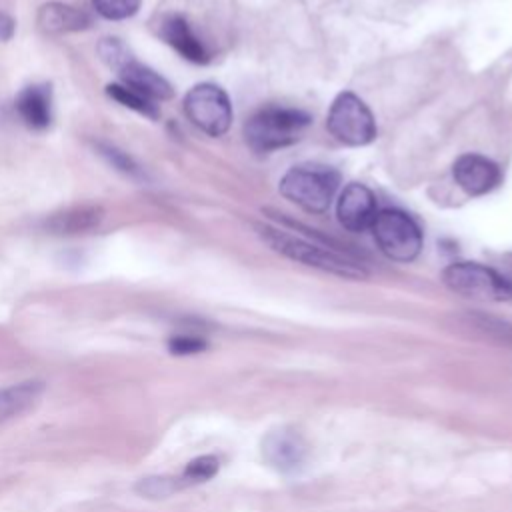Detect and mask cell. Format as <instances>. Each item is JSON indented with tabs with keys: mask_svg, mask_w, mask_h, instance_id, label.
I'll use <instances>...</instances> for the list:
<instances>
[{
	"mask_svg": "<svg viewBox=\"0 0 512 512\" xmlns=\"http://www.w3.org/2000/svg\"><path fill=\"white\" fill-rule=\"evenodd\" d=\"M306 454V442L294 428L272 430L262 440V456L274 470L282 474L300 470V466L306 462Z\"/></svg>",
	"mask_w": 512,
	"mask_h": 512,
	"instance_id": "obj_8",
	"label": "cell"
},
{
	"mask_svg": "<svg viewBox=\"0 0 512 512\" xmlns=\"http://www.w3.org/2000/svg\"><path fill=\"white\" fill-rule=\"evenodd\" d=\"M106 92L110 98H114L116 102H120L126 108L136 110L138 114H144L148 118H158V106L154 104V100L146 98L144 94L124 86V84H108Z\"/></svg>",
	"mask_w": 512,
	"mask_h": 512,
	"instance_id": "obj_18",
	"label": "cell"
},
{
	"mask_svg": "<svg viewBox=\"0 0 512 512\" xmlns=\"http://www.w3.org/2000/svg\"><path fill=\"white\" fill-rule=\"evenodd\" d=\"M98 150H100V154L114 166V168H118L120 172H124V174H128V176H140V168H138V164L126 154V152H122V150H118L116 146H110V144H98Z\"/></svg>",
	"mask_w": 512,
	"mask_h": 512,
	"instance_id": "obj_24",
	"label": "cell"
},
{
	"mask_svg": "<svg viewBox=\"0 0 512 512\" xmlns=\"http://www.w3.org/2000/svg\"><path fill=\"white\" fill-rule=\"evenodd\" d=\"M188 120L208 136H222L232 124V104L228 94L210 82L196 84L184 98Z\"/></svg>",
	"mask_w": 512,
	"mask_h": 512,
	"instance_id": "obj_7",
	"label": "cell"
},
{
	"mask_svg": "<svg viewBox=\"0 0 512 512\" xmlns=\"http://www.w3.org/2000/svg\"><path fill=\"white\" fill-rule=\"evenodd\" d=\"M186 480L182 476H144L140 478L136 484H134V492L142 498H148V500H162V498H168L172 494H176L178 490L186 488Z\"/></svg>",
	"mask_w": 512,
	"mask_h": 512,
	"instance_id": "obj_17",
	"label": "cell"
},
{
	"mask_svg": "<svg viewBox=\"0 0 512 512\" xmlns=\"http://www.w3.org/2000/svg\"><path fill=\"white\" fill-rule=\"evenodd\" d=\"M468 322L476 330H480L482 334H488L490 338H496L500 342L512 344V324L496 320V318H490V316H484V314H470Z\"/></svg>",
	"mask_w": 512,
	"mask_h": 512,
	"instance_id": "obj_20",
	"label": "cell"
},
{
	"mask_svg": "<svg viewBox=\"0 0 512 512\" xmlns=\"http://www.w3.org/2000/svg\"><path fill=\"white\" fill-rule=\"evenodd\" d=\"M92 6L108 20H124L138 12L140 0H92Z\"/></svg>",
	"mask_w": 512,
	"mask_h": 512,
	"instance_id": "obj_21",
	"label": "cell"
},
{
	"mask_svg": "<svg viewBox=\"0 0 512 512\" xmlns=\"http://www.w3.org/2000/svg\"><path fill=\"white\" fill-rule=\"evenodd\" d=\"M340 186V174L324 164L292 166L280 180V194L306 212H326Z\"/></svg>",
	"mask_w": 512,
	"mask_h": 512,
	"instance_id": "obj_3",
	"label": "cell"
},
{
	"mask_svg": "<svg viewBox=\"0 0 512 512\" xmlns=\"http://www.w3.org/2000/svg\"><path fill=\"white\" fill-rule=\"evenodd\" d=\"M208 348V342L196 334H174L168 338V350L174 356H192Z\"/></svg>",
	"mask_w": 512,
	"mask_h": 512,
	"instance_id": "obj_22",
	"label": "cell"
},
{
	"mask_svg": "<svg viewBox=\"0 0 512 512\" xmlns=\"http://www.w3.org/2000/svg\"><path fill=\"white\" fill-rule=\"evenodd\" d=\"M256 230H258V236L274 252L286 256L294 262L318 268L322 272H328V274H334L340 278H350V280H364L368 276L366 268L360 262H356L354 258H350L346 254L332 250L330 246H322V244L310 242L306 238L292 236L286 230H278L268 224H256Z\"/></svg>",
	"mask_w": 512,
	"mask_h": 512,
	"instance_id": "obj_1",
	"label": "cell"
},
{
	"mask_svg": "<svg viewBox=\"0 0 512 512\" xmlns=\"http://www.w3.org/2000/svg\"><path fill=\"white\" fill-rule=\"evenodd\" d=\"M442 282L448 290L474 300H512V282L478 262H454L444 268Z\"/></svg>",
	"mask_w": 512,
	"mask_h": 512,
	"instance_id": "obj_5",
	"label": "cell"
},
{
	"mask_svg": "<svg viewBox=\"0 0 512 512\" xmlns=\"http://www.w3.org/2000/svg\"><path fill=\"white\" fill-rule=\"evenodd\" d=\"M98 54L100 58L112 66L114 70H118L132 54L128 52V48L118 40V38H104L100 44H98Z\"/></svg>",
	"mask_w": 512,
	"mask_h": 512,
	"instance_id": "obj_23",
	"label": "cell"
},
{
	"mask_svg": "<svg viewBox=\"0 0 512 512\" xmlns=\"http://www.w3.org/2000/svg\"><path fill=\"white\" fill-rule=\"evenodd\" d=\"M452 174L456 184L468 196H482L500 184V168L482 154H462L454 166Z\"/></svg>",
	"mask_w": 512,
	"mask_h": 512,
	"instance_id": "obj_10",
	"label": "cell"
},
{
	"mask_svg": "<svg viewBox=\"0 0 512 512\" xmlns=\"http://www.w3.org/2000/svg\"><path fill=\"white\" fill-rule=\"evenodd\" d=\"M38 26L46 34L76 32L90 26V16L84 10L64 2H48L38 10Z\"/></svg>",
	"mask_w": 512,
	"mask_h": 512,
	"instance_id": "obj_15",
	"label": "cell"
},
{
	"mask_svg": "<svg viewBox=\"0 0 512 512\" xmlns=\"http://www.w3.org/2000/svg\"><path fill=\"white\" fill-rule=\"evenodd\" d=\"M16 110L26 126L34 130L48 128L52 120V90L48 84H32L16 98Z\"/></svg>",
	"mask_w": 512,
	"mask_h": 512,
	"instance_id": "obj_13",
	"label": "cell"
},
{
	"mask_svg": "<svg viewBox=\"0 0 512 512\" xmlns=\"http://www.w3.org/2000/svg\"><path fill=\"white\" fill-rule=\"evenodd\" d=\"M104 220V210L100 206L84 204V206H72L62 212L52 214L46 220V228L54 234H86L96 230Z\"/></svg>",
	"mask_w": 512,
	"mask_h": 512,
	"instance_id": "obj_14",
	"label": "cell"
},
{
	"mask_svg": "<svg viewBox=\"0 0 512 512\" xmlns=\"http://www.w3.org/2000/svg\"><path fill=\"white\" fill-rule=\"evenodd\" d=\"M310 124L304 110L288 106H264L244 124V136L254 152H272L300 140Z\"/></svg>",
	"mask_w": 512,
	"mask_h": 512,
	"instance_id": "obj_2",
	"label": "cell"
},
{
	"mask_svg": "<svg viewBox=\"0 0 512 512\" xmlns=\"http://www.w3.org/2000/svg\"><path fill=\"white\" fill-rule=\"evenodd\" d=\"M326 126L346 146H366L376 138V120L370 108L352 92H342L334 98Z\"/></svg>",
	"mask_w": 512,
	"mask_h": 512,
	"instance_id": "obj_6",
	"label": "cell"
},
{
	"mask_svg": "<svg viewBox=\"0 0 512 512\" xmlns=\"http://www.w3.org/2000/svg\"><path fill=\"white\" fill-rule=\"evenodd\" d=\"M376 198L372 190L360 182H350L338 196V222L350 232H364L376 218Z\"/></svg>",
	"mask_w": 512,
	"mask_h": 512,
	"instance_id": "obj_9",
	"label": "cell"
},
{
	"mask_svg": "<svg viewBox=\"0 0 512 512\" xmlns=\"http://www.w3.org/2000/svg\"><path fill=\"white\" fill-rule=\"evenodd\" d=\"M46 384L42 380H24L0 388V424L28 412L44 394Z\"/></svg>",
	"mask_w": 512,
	"mask_h": 512,
	"instance_id": "obj_16",
	"label": "cell"
},
{
	"mask_svg": "<svg viewBox=\"0 0 512 512\" xmlns=\"http://www.w3.org/2000/svg\"><path fill=\"white\" fill-rule=\"evenodd\" d=\"M160 36L176 50L180 52L186 60L194 62V64H204L208 62V50L204 48V44L198 40V36L192 32L190 24L186 22V18L172 14L166 16L160 24Z\"/></svg>",
	"mask_w": 512,
	"mask_h": 512,
	"instance_id": "obj_12",
	"label": "cell"
},
{
	"mask_svg": "<svg viewBox=\"0 0 512 512\" xmlns=\"http://www.w3.org/2000/svg\"><path fill=\"white\" fill-rule=\"evenodd\" d=\"M116 72L124 80V86L144 94L150 100H168L174 94L170 82L164 76H160L158 72L144 66L132 56Z\"/></svg>",
	"mask_w": 512,
	"mask_h": 512,
	"instance_id": "obj_11",
	"label": "cell"
},
{
	"mask_svg": "<svg viewBox=\"0 0 512 512\" xmlns=\"http://www.w3.org/2000/svg\"><path fill=\"white\" fill-rule=\"evenodd\" d=\"M380 252L396 262H410L422 250V230L412 216L398 208L378 210L372 226Z\"/></svg>",
	"mask_w": 512,
	"mask_h": 512,
	"instance_id": "obj_4",
	"label": "cell"
},
{
	"mask_svg": "<svg viewBox=\"0 0 512 512\" xmlns=\"http://www.w3.org/2000/svg\"><path fill=\"white\" fill-rule=\"evenodd\" d=\"M12 34H14V20L8 14L0 12V40H10Z\"/></svg>",
	"mask_w": 512,
	"mask_h": 512,
	"instance_id": "obj_25",
	"label": "cell"
},
{
	"mask_svg": "<svg viewBox=\"0 0 512 512\" xmlns=\"http://www.w3.org/2000/svg\"><path fill=\"white\" fill-rule=\"evenodd\" d=\"M218 468H220V462L216 456L212 454H204V456H198L194 460H190L184 470H182V478L186 480L188 486L192 484H198V482H206L210 478H214L218 474Z\"/></svg>",
	"mask_w": 512,
	"mask_h": 512,
	"instance_id": "obj_19",
	"label": "cell"
}]
</instances>
